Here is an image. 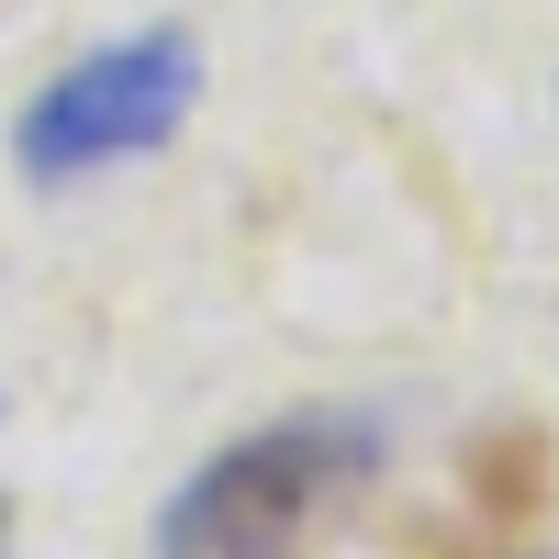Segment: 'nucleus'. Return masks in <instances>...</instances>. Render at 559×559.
<instances>
[{
    "instance_id": "1",
    "label": "nucleus",
    "mask_w": 559,
    "mask_h": 559,
    "mask_svg": "<svg viewBox=\"0 0 559 559\" xmlns=\"http://www.w3.org/2000/svg\"><path fill=\"white\" fill-rule=\"evenodd\" d=\"M369 471H381L369 414H280V426L213 448L157 503V559H302Z\"/></svg>"
},
{
    "instance_id": "3",
    "label": "nucleus",
    "mask_w": 559,
    "mask_h": 559,
    "mask_svg": "<svg viewBox=\"0 0 559 559\" xmlns=\"http://www.w3.org/2000/svg\"><path fill=\"white\" fill-rule=\"evenodd\" d=\"M0 559H12V515H0Z\"/></svg>"
},
{
    "instance_id": "2",
    "label": "nucleus",
    "mask_w": 559,
    "mask_h": 559,
    "mask_svg": "<svg viewBox=\"0 0 559 559\" xmlns=\"http://www.w3.org/2000/svg\"><path fill=\"white\" fill-rule=\"evenodd\" d=\"M191 102H202V45L179 34V23L112 34V45L68 57V68L23 102V123H12V168L34 179V191L112 179V168H134V157H157L168 134L191 123Z\"/></svg>"
}]
</instances>
